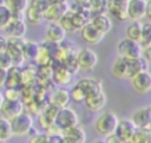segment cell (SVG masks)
Listing matches in <instances>:
<instances>
[{
    "label": "cell",
    "instance_id": "obj_1",
    "mask_svg": "<svg viewBox=\"0 0 151 143\" xmlns=\"http://www.w3.org/2000/svg\"><path fill=\"white\" fill-rule=\"evenodd\" d=\"M119 119L114 112L105 111L96 119L94 129L99 135H103L104 137H109L114 134Z\"/></svg>",
    "mask_w": 151,
    "mask_h": 143
},
{
    "label": "cell",
    "instance_id": "obj_2",
    "mask_svg": "<svg viewBox=\"0 0 151 143\" xmlns=\"http://www.w3.org/2000/svg\"><path fill=\"white\" fill-rule=\"evenodd\" d=\"M46 7H47V4L44 0H31L24 13L25 21L34 26L40 25L45 20L44 13Z\"/></svg>",
    "mask_w": 151,
    "mask_h": 143
},
{
    "label": "cell",
    "instance_id": "obj_3",
    "mask_svg": "<svg viewBox=\"0 0 151 143\" xmlns=\"http://www.w3.org/2000/svg\"><path fill=\"white\" fill-rule=\"evenodd\" d=\"M4 31L8 39H22L27 31L24 15H12L11 20L4 27Z\"/></svg>",
    "mask_w": 151,
    "mask_h": 143
},
{
    "label": "cell",
    "instance_id": "obj_4",
    "mask_svg": "<svg viewBox=\"0 0 151 143\" xmlns=\"http://www.w3.org/2000/svg\"><path fill=\"white\" fill-rule=\"evenodd\" d=\"M11 128H12V134L13 136H25L28 135L33 128V118L29 113L21 112L18 116L13 117L9 119Z\"/></svg>",
    "mask_w": 151,
    "mask_h": 143
},
{
    "label": "cell",
    "instance_id": "obj_5",
    "mask_svg": "<svg viewBox=\"0 0 151 143\" xmlns=\"http://www.w3.org/2000/svg\"><path fill=\"white\" fill-rule=\"evenodd\" d=\"M79 119H78V115L77 112L68 108V106H64V108H59L54 118V124L63 131L65 129L72 128L78 125Z\"/></svg>",
    "mask_w": 151,
    "mask_h": 143
},
{
    "label": "cell",
    "instance_id": "obj_6",
    "mask_svg": "<svg viewBox=\"0 0 151 143\" xmlns=\"http://www.w3.org/2000/svg\"><path fill=\"white\" fill-rule=\"evenodd\" d=\"M117 52L119 57L125 59H133L142 57V45L138 41L131 40L129 38L122 39L117 45Z\"/></svg>",
    "mask_w": 151,
    "mask_h": 143
},
{
    "label": "cell",
    "instance_id": "obj_7",
    "mask_svg": "<svg viewBox=\"0 0 151 143\" xmlns=\"http://www.w3.org/2000/svg\"><path fill=\"white\" fill-rule=\"evenodd\" d=\"M76 58L79 69L84 71H92L98 64V54L90 47L79 50L76 53Z\"/></svg>",
    "mask_w": 151,
    "mask_h": 143
},
{
    "label": "cell",
    "instance_id": "obj_8",
    "mask_svg": "<svg viewBox=\"0 0 151 143\" xmlns=\"http://www.w3.org/2000/svg\"><path fill=\"white\" fill-rule=\"evenodd\" d=\"M68 9H70V6H68L67 1L61 0L55 4L47 5L45 13H44V18H45V20H47L50 22H58L68 12Z\"/></svg>",
    "mask_w": 151,
    "mask_h": 143
},
{
    "label": "cell",
    "instance_id": "obj_9",
    "mask_svg": "<svg viewBox=\"0 0 151 143\" xmlns=\"http://www.w3.org/2000/svg\"><path fill=\"white\" fill-rule=\"evenodd\" d=\"M136 130H137V128L134 126L133 122L131 119L124 118V119H120L118 122L117 128H116V131H114V135L123 143H129L131 141L132 136L134 135Z\"/></svg>",
    "mask_w": 151,
    "mask_h": 143
},
{
    "label": "cell",
    "instance_id": "obj_10",
    "mask_svg": "<svg viewBox=\"0 0 151 143\" xmlns=\"http://www.w3.org/2000/svg\"><path fill=\"white\" fill-rule=\"evenodd\" d=\"M131 121L137 129L147 130L151 126V106H142L137 109L133 112Z\"/></svg>",
    "mask_w": 151,
    "mask_h": 143
},
{
    "label": "cell",
    "instance_id": "obj_11",
    "mask_svg": "<svg viewBox=\"0 0 151 143\" xmlns=\"http://www.w3.org/2000/svg\"><path fill=\"white\" fill-rule=\"evenodd\" d=\"M80 35H81V39L88 45H98L103 41V39L105 37V34L101 33L100 31H98L90 21L84 27H81Z\"/></svg>",
    "mask_w": 151,
    "mask_h": 143
},
{
    "label": "cell",
    "instance_id": "obj_12",
    "mask_svg": "<svg viewBox=\"0 0 151 143\" xmlns=\"http://www.w3.org/2000/svg\"><path fill=\"white\" fill-rule=\"evenodd\" d=\"M24 38L22 39H8V45L6 51L9 53L12 60H13V66L20 67V65L25 61L24 56H22V45H24Z\"/></svg>",
    "mask_w": 151,
    "mask_h": 143
},
{
    "label": "cell",
    "instance_id": "obj_13",
    "mask_svg": "<svg viewBox=\"0 0 151 143\" xmlns=\"http://www.w3.org/2000/svg\"><path fill=\"white\" fill-rule=\"evenodd\" d=\"M133 89L139 93H146L151 91V72L149 70L142 71L131 78Z\"/></svg>",
    "mask_w": 151,
    "mask_h": 143
},
{
    "label": "cell",
    "instance_id": "obj_14",
    "mask_svg": "<svg viewBox=\"0 0 151 143\" xmlns=\"http://www.w3.org/2000/svg\"><path fill=\"white\" fill-rule=\"evenodd\" d=\"M85 141H86V134L84 129L79 125L61 131L60 143H85Z\"/></svg>",
    "mask_w": 151,
    "mask_h": 143
},
{
    "label": "cell",
    "instance_id": "obj_15",
    "mask_svg": "<svg viewBox=\"0 0 151 143\" xmlns=\"http://www.w3.org/2000/svg\"><path fill=\"white\" fill-rule=\"evenodd\" d=\"M0 112L2 117L12 119L13 117L24 112V103L20 99H5L0 108Z\"/></svg>",
    "mask_w": 151,
    "mask_h": 143
},
{
    "label": "cell",
    "instance_id": "obj_16",
    "mask_svg": "<svg viewBox=\"0 0 151 143\" xmlns=\"http://www.w3.org/2000/svg\"><path fill=\"white\" fill-rule=\"evenodd\" d=\"M66 32L60 26L59 22H48L46 30H45V39L48 43L53 44H60L65 40Z\"/></svg>",
    "mask_w": 151,
    "mask_h": 143
},
{
    "label": "cell",
    "instance_id": "obj_17",
    "mask_svg": "<svg viewBox=\"0 0 151 143\" xmlns=\"http://www.w3.org/2000/svg\"><path fill=\"white\" fill-rule=\"evenodd\" d=\"M106 11L113 15L119 21H126L129 20L127 17V9H126V2L120 0H107L106 1Z\"/></svg>",
    "mask_w": 151,
    "mask_h": 143
},
{
    "label": "cell",
    "instance_id": "obj_18",
    "mask_svg": "<svg viewBox=\"0 0 151 143\" xmlns=\"http://www.w3.org/2000/svg\"><path fill=\"white\" fill-rule=\"evenodd\" d=\"M126 9L130 20H142L145 17L146 0H129L126 2Z\"/></svg>",
    "mask_w": 151,
    "mask_h": 143
},
{
    "label": "cell",
    "instance_id": "obj_19",
    "mask_svg": "<svg viewBox=\"0 0 151 143\" xmlns=\"http://www.w3.org/2000/svg\"><path fill=\"white\" fill-rule=\"evenodd\" d=\"M73 76L74 74L72 72H70L66 67H64L63 65H58L57 67H53L51 78L54 82V84H57L60 87H64V86H67L71 84Z\"/></svg>",
    "mask_w": 151,
    "mask_h": 143
},
{
    "label": "cell",
    "instance_id": "obj_20",
    "mask_svg": "<svg viewBox=\"0 0 151 143\" xmlns=\"http://www.w3.org/2000/svg\"><path fill=\"white\" fill-rule=\"evenodd\" d=\"M76 84L81 89V91L84 92L85 97H87V96H91V95H94V93H97V92L103 91L101 82H100V80H98V79H96V78H91V77L83 78V79L78 80Z\"/></svg>",
    "mask_w": 151,
    "mask_h": 143
},
{
    "label": "cell",
    "instance_id": "obj_21",
    "mask_svg": "<svg viewBox=\"0 0 151 143\" xmlns=\"http://www.w3.org/2000/svg\"><path fill=\"white\" fill-rule=\"evenodd\" d=\"M106 102H107V97L104 91L87 96L84 100L86 108L93 112H97V111H100L101 109H104V106L106 105Z\"/></svg>",
    "mask_w": 151,
    "mask_h": 143
},
{
    "label": "cell",
    "instance_id": "obj_22",
    "mask_svg": "<svg viewBox=\"0 0 151 143\" xmlns=\"http://www.w3.org/2000/svg\"><path fill=\"white\" fill-rule=\"evenodd\" d=\"M90 22L98 30L100 31L101 33L106 34L111 31L112 28V20L111 18L105 14V13H97V14H93L90 19Z\"/></svg>",
    "mask_w": 151,
    "mask_h": 143
},
{
    "label": "cell",
    "instance_id": "obj_23",
    "mask_svg": "<svg viewBox=\"0 0 151 143\" xmlns=\"http://www.w3.org/2000/svg\"><path fill=\"white\" fill-rule=\"evenodd\" d=\"M70 92L64 87H57L53 89L50 95V104L57 106V108H64L67 106L70 102Z\"/></svg>",
    "mask_w": 151,
    "mask_h": 143
},
{
    "label": "cell",
    "instance_id": "obj_24",
    "mask_svg": "<svg viewBox=\"0 0 151 143\" xmlns=\"http://www.w3.org/2000/svg\"><path fill=\"white\" fill-rule=\"evenodd\" d=\"M126 64H127V78H130V79L133 76H136L137 73L147 70V67H149V63L143 57L126 59Z\"/></svg>",
    "mask_w": 151,
    "mask_h": 143
},
{
    "label": "cell",
    "instance_id": "obj_25",
    "mask_svg": "<svg viewBox=\"0 0 151 143\" xmlns=\"http://www.w3.org/2000/svg\"><path fill=\"white\" fill-rule=\"evenodd\" d=\"M111 74L117 78V79H124L127 78V64H126V59L118 57L112 66H111Z\"/></svg>",
    "mask_w": 151,
    "mask_h": 143
},
{
    "label": "cell",
    "instance_id": "obj_26",
    "mask_svg": "<svg viewBox=\"0 0 151 143\" xmlns=\"http://www.w3.org/2000/svg\"><path fill=\"white\" fill-rule=\"evenodd\" d=\"M4 5L11 11L12 15H24L29 0H1Z\"/></svg>",
    "mask_w": 151,
    "mask_h": 143
},
{
    "label": "cell",
    "instance_id": "obj_27",
    "mask_svg": "<svg viewBox=\"0 0 151 143\" xmlns=\"http://www.w3.org/2000/svg\"><path fill=\"white\" fill-rule=\"evenodd\" d=\"M142 27H143V22L140 20L132 21L126 27V38L139 43L140 41V37H142Z\"/></svg>",
    "mask_w": 151,
    "mask_h": 143
},
{
    "label": "cell",
    "instance_id": "obj_28",
    "mask_svg": "<svg viewBox=\"0 0 151 143\" xmlns=\"http://www.w3.org/2000/svg\"><path fill=\"white\" fill-rule=\"evenodd\" d=\"M39 44L32 40H24L22 45V56L25 60H34L38 53Z\"/></svg>",
    "mask_w": 151,
    "mask_h": 143
},
{
    "label": "cell",
    "instance_id": "obj_29",
    "mask_svg": "<svg viewBox=\"0 0 151 143\" xmlns=\"http://www.w3.org/2000/svg\"><path fill=\"white\" fill-rule=\"evenodd\" d=\"M12 137H13V134H12V128H11L9 119L1 116L0 117V139L4 141V142H7Z\"/></svg>",
    "mask_w": 151,
    "mask_h": 143
},
{
    "label": "cell",
    "instance_id": "obj_30",
    "mask_svg": "<svg viewBox=\"0 0 151 143\" xmlns=\"http://www.w3.org/2000/svg\"><path fill=\"white\" fill-rule=\"evenodd\" d=\"M129 143H151V137L147 130L137 129Z\"/></svg>",
    "mask_w": 151,
    "mask_h": 143
},
{
    "label": "cell",
    "instance_id": "obj_31",
    "mask_svg": "<svg viewBox=\"0 0 151 143\" xmlns=\"http://www.w3.org/2000/svg\"><path fill=\"white\" fill-rule=\"evenodd\" d=\"M106 1L107 0H88V9L91 14L104 13L106 9Z\"/></svg>",
    "mask_w": 151,
    "mask_h": 143
},
{
    "label": "cell",
    "instance_id": "obj_32",
    "mask_svg": "<svg viewBox=\"0 0 151 143\" xmlns=\"http://www.w3.org/2000/svg\"><path fill=\"white\" fill-rule=\"evenodd\" d=\"M139 44L142 45V47L151 44V21H147V22H144L143 24V27H142V37H140Z\"/></svg>",
    "mask_w": 151,
    "mask_h": 143
},
{
    "label": "cell",
    "instance_id": "obj_33",
    "mask_svg": "<svg viewBox=\"0 0 151 143\" xmlns=\"http://www.w3.org/2000/svg\"><path fill=\"white\" fill-rule=\"evenodd\" d=\"M11 18H12L11 11L4 5L2 1H0V30H4V27L11 20Z\"/></svg>",
    "mask_w": 151,
    "mask_h": 143
},
{
    "label": "cell",
    "instance_id": "obj_34",
    "mask_svg": "<svg viewBox=\"0 0 151 143\" xmlns=\"http://www.w3.org/2000/svg\"><path fill=\"white\" fill-rule=\"evenodd\" d=\"M70 99L71 100H73L74 103H84V100H85V95H84V92L81 91V89L76 84L70 91Z\"/></svg>",
    "mask_w": 151,
    "mask_h": 143
},
{
    "label": "cell",
    "instance_id": "obj_35",
    "mask_svg": "<svg viewBox=\"0 0 151 143\" xmlns=\"http://www.w3.org/2000/svg\"><path fill=\"white\" fill-rule=\"evenodd\" d=\"M13 66V60L7 51H1L0 52V67L8 70L9 67Z\"/></svg>",
    "mask_w": 151,
    "mask_h": 143
},
{
    "label": "cell",
    "instance_id": "obj_36",
    "mask_svg": "<svg viewBox=\"0 0 151 143\" xmlns=\"http://www.w3.org/2000/svg\"><path fill=\"white\" fill-rule=\"evenodd\" d=\"M28 143H50L48 142V135L47 134H39V132L31 135Z\"/></svg>",
    "mask_w": 151,
    "mask_h": 143
},
{
    "label": "cell",
    "instance_id": "obj_37",
    "mask_svg": "<svg viewBox=\"0 0 151 143\" xmlns=\"http://www.w3.org/2000/svg\"><path fill=\"white\" fill-rule=\"evenodd\" d=\"M142 57H143L149 64H151V44H149V45L142 47Z\"/></svg>",
    "mask_w": 151,
    "mask_h": 143
},
{
    "label": "cell",
    "instance_id": "obj_38",
    "mask_svg": "<svg viewBox=\"0 0 151 143\" xmlns=\"http://www.w3.org/2000/svg\"><path fill=\"white\" fill-rule=\"evenodd\" d=\"M7 45H8V38L4 34H0V52L6 51Z\"/></svg>",
    "mask_w": 151,
    "mask_h": 143
},
{
    "label": "cell",
    "instance_id": "obj_39",
    "mask_svg": "<svg viewBox=\"0 0 151 143\" xmlns=\"http://www.w3.org/2000/svg\"><path fill=\"white\" fill-rule=\"evenodd\" d=\"M7 78V70L0 67V86H4Z\"/></svg>",
    "mask_w": 151,
    "mask_h": 143
},
{
    "label": "cell",
    "instance_id": "obj_40",
    "mask_svg": "<svg viewBox=\"0 0 151 143\" xmlns=\"http://www.w3.org/2000/svg\"><path fill=\"white\" fill-rule=\"evenodd\" d=\"M145 17L151 21V0H146V9H145Z\"/></svg>",
    "mask_w": 151,
    "mask_h": 143
},
{
    "label": "cell",
    "instance_id": "obj_41",
    "mask_svg": "<svg viewBox=\"0 0 151 143\" xmlns=\"http://www.w3.org/2000/svg\"><path fill=\"white\" fill-rule=\"evenodd\" d=\"M47 5H51V4H55V2H58V1H61V0H44Z\"/></svg>",
    "mask_w": 151,
    "mask_h": 143
},
{
    "label": "cell",
    "instance_id": "obj_42",
    "mask_svg": "<svg viewBox=\"0 0 151 143\" xmlns=\"http://www.w3.org/2000/svg\"><path fill=\"white\" fill-rule=\"evenodd\" d=\"M4 100H5V97H4V93L0 91V108H1V105H2V103H4Z\"/></svg>",
    "mask_w": 151,
    "mask_h": 143
},
{
    "label": "cell",
    "instance_id": "obj_43",
    "mask_svg": "<svg viewBox=\"0 0 151 143\" xmlns=\"http://www.w3.org/2000/svg\"><path fill=\"white\" fill-rule=\"evenodd\" d=\"M94 143H106V141H97V142H94Z\"/></svg>",
    "mask_w": 151,
    "mask_h": 143
},
{
    "label": "cell",
    "instance_id": "obj_44",
    "mask_svg": "<svg viewBox=\"0 0 151 143\" xmlns=\"http://www.w3.org/2000/svg\"><path fill=\"white\" fill-rule=\"evenodd\" d=\"M147 131H149V135H150V137H151V126L147 129Z\"/></svg>",
    "mask_w": 151,
    "mask_h": 143
},
{
    "label": "cell",
    "instance_id": "obj_45",
    "mask_svg": "<svg viewBox=\"0 0 151 143\" xmlns=\"http://www.w3.org/2000/svg\"><path fill=\"white\" fill-rule=\"evenodd\" d=\"M120 1H125V2H127V1H129V0H120Z\"/></svg>",
    "mask_w": 151,
    "mask_h": 143
},
{
    "label": "cell",
    "instance_id": "obj_46",
    "mask_svg": "<svg viewBox=\"0 0 151 143\" xmlns=\"http://www.w3.org/2000/svg\"><path fill=\"white\" fill-rule=\"evenodd\" d=\"M0 143H5V142H4V141H1V139H0Z\"/></svg>",
    "mask_w": 151,
    "mask_h": 143
}]
</instances>
